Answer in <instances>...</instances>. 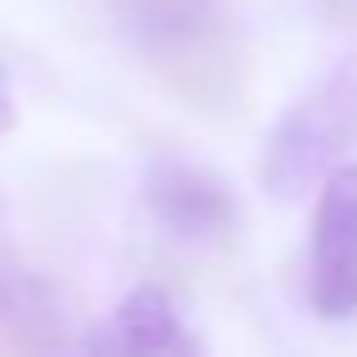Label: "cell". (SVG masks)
Masks as SVG:
<instances>
[{
    "instance_id": "obj_1",
    "label": "cell",
    "mask_w": 357,
    "mask_h": 357,
    "mask_svg": "<svg viewBox=\"0 0 357 357\" xmlns=\"http://www.w3.org/2000/svg\"><path fill=\"white\" fill-rule=\"evenodd\" d=\"M142 63L184 105L231 116L247 95V43L221 0H111Z\"/></svg>"
},
{
    "instance_id": "obj_2",
    "label": "cell",
    "mask_w": 357,
    "mask_h": 357,
    "mask_svg": "<svg viewBox=\"0 0 357 357\" xmlns=\"http://www.w3.org/2000/svg\"><path fill=\"white\" fill-rule=\"evenodd\" d=\"M357 147V58L326 68L300 100L273 121L263 142V190L273 200H300Z\"/></svg>"
},
{
    "instance_id": "obj_6",
    "label": "cell",
    "mask_w": 357,
    "mask_h": 357,
    "mask_svg": "<svg viewBox=\"0 0 357 357\" xmlns=\"http://www.w3.org/2000/svg\"><path fill=\"white\" fill-rule=\"evenodd\" d=\"M89 347H111V352H195L200 342L178 326L174 300L158 284H137L111 310V321L89 336Z\"/></svg>"
},
{
    "instance_id": "obj_3",
    "label": "cell",
    "mask_w": 357,
    "mask_h": 357,
    "mask_svg": "<svg viewBox=\"0 0 357 357\" xmlns=\"http://www.w3.org/2000/svg\"><path fill=\"white\" fill-rule=\"evenodd\" d=\"M142 211L153 221V231L174 247L215 252V247H231L242 236V200H236V190L200 163H178V158L153 163L142 178Z\"/></svg>"
},
{
    "instance_id": "obj_4",
    "label": "cell",
    "mask_w": 357,
    "mask_h": 357,
    "mask_svg": "<svg viewBox=\"0 0 357 357\" xmlns=\"http://www.w3.org/2000/svg\"><path fill=\"white\" fill-rule=\"evenodd\" d=\"M310 305L326 321L357 315V163L331 168L310 221Z\"/></svg>"
},
{
    "instance_id": "obj_7",
    "label": "cell",
    "mask_w": 357,
    "mask_h": 357,
    "mask_svg": "<svg viewBox=\"0 0 357 357\" xmlns=\"http://www.w3.org/2000/svg\"><path fill=\"white\" fill-rule=\"evenodd\" d=\"M16 126V89H11V74H6V63H0V137Z\"/></svg>"
},
{
    "instance_id": "obj_8",
    "label": "cell",
    "mask_w": 357,
    "mask_h": 357,
    "mask_svg": "<svg viewBox=\"0 0 357 357\" xmlns=\"http://www.w3.org/2000/svg\"><path fill=\"white\" fill-rule=\"evenodd\" d=\"M0 247H6V211H0Z\"/></svg>"
},
{
    "instance_id": "obj_5",
    "label": "cell",
    "mask_w": 357,
    "mask_h": 357,
    "mask_svg": "<svg viewBox=\"0 0 357 357\" xmlns=\"http://www.w3.org/2000/svg\"><path fill=\"white\" fill-rule=\"evenodd\" d=\"M0 331L22 347H58L68 342V315L58 289L26 268L11 247H0Z\"/></svg>"
}]
</instances>
